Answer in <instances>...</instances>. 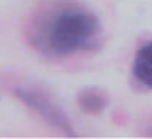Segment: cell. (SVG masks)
I'll return each mask as SVG.
<instances>
[{"instance_id":"277c9868","label":"cell","mask_w":152,"mask_h":139,"mask_svg":"<svg viewBox=\"0 0 152 139\" xmlns=\"http://www.w3.org/2000/svg\"><path fill=\"white\" fill-rule=\"evenodd\" d=\"M77 105L85 113L99 115L108 106V99L101 90L96 89H83L77 95Z\"/></svg>"},{"instance_id":"6da1fadb","label":"cell","mask_w":152,"mask_h":139,"mask_svg":"<svg viewBox=\"0 0 152 139\" xmlns=\"http://www.w3.org/2000/svg\"><path fill=\"white\" fill-rule=\"evenodd\" d=\"M101 40L99 19L92 12L76 6H66L45 15L32 33L34 47L53 57L95 50Z\"/></svg>"},{"instance_id":"7a4b0ae2","label":"cell","mask_w":152,"mask_h":139,"mask_svg":"<svg viewBox=\"0 0 152 139\" xmlns=\"http://www.w3.org/2000/svg\"><path fill=\"white\" fill-rule=\"evenodd\" d=\"M15 93L26 106H29L36 113H39L49 125L68 133L69 136H73L75 132L72 129V125L69 122L68 116L45 93L37 92L34 89H29V87H16Z\"/></svg>"},{"instance_id":"3957f363","label":"cell","mask_w":152,"mask_h":139,"mask_svg":"<svg viewBox=\"0 0 152 139\" xmlns=\"http://www.w3.org/2000/svg\"><path fill=\"white\" fill-rule=\"evenodd\" d=\"M134 76L142 85L152 87V40L139 47L134 60Z\"/></svg>"}]
</instances>
